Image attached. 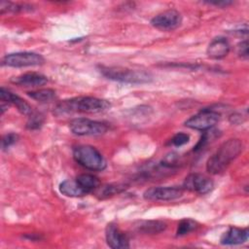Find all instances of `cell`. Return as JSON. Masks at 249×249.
I'll return each instance as SVG.
<instances>
[{
    "mask_svg": "<svg viewBox=\"0 0 249 249\" xmlns=\"http://www.w3.org/2000/svg\"><path fill=\"white\" fill-rule=\"evenodd\" d=\"M110 108L107 100L93 96H80L63 100L56 105L53 114L55 116H64L73 113L95 114L105 112Z\"/></svg>",
    "mask_w": 249,
    "mask_h": 249,
    "instance_id": "1",
    "label": "cell"
},
{
    "mask_svg": "<svg viewBox=\"0 0 249 249\" xmlns=\"http://www.w3.org/2000/svg\"><path fill=\"white\" fill-rule=\"evenodd\" d=\"M243 150L240 139L231 138L220 145L218 150L208 159L206 169L211 174H219L227 169L231 162L235 160Z\"/></svg>",
    "mask_w": 249,
    "mask_h": 249,
    "instance_id": "2",
    "label": "cell"
},
{
    "mask_svg": "<svg viewBox=\"0 0 249 249\" xmlns=\"http://www.w3.org/2000/svg\"><path fill=\"white\" fill-rule=\"evenodd\" d=\"M100 72L107 79L125 84L141 85L150 83L153 80V77L149 72H146L144 70L129 69L119 66H101Z\"/></svg>",
    "mask_w": 249,
    "mask_h": 249,
    "instance_id": "3",
    "label": "cell"
},
{
    "mask_svg": "<svg viewBox=\"0 0 249 249\" xmlns=\"http://www.w3.org/2000/svg\"><path fill=\"white\" fill-rule=\"evenodd\" d=\"M73 158L83 167L101 171L106 168V160L97 149L90 145H79L73 149Z\"/></svg>",
    "mask_w": 249,
    "mask_h": 249,
    "instance_id": "4",
    "label": "cell"
},
{
    "mask_svg": "<svg viewBox=\"0 0 249 249\" xmlns=\"http://www.w3.org/2000/svg\"><path fill=\"white\" fill-rule=\"evenodd\" d=\"M69 128L72 133L80 136L101 135L108 130V126L104 123L86 118L74 119L70 122Z\"/></svg>",
    "mask_w": 249,
    "mask_h": 249,
    "instance_id": "5",
    "label": "cell"
},
{
    "mask_svg": "<svg viewBox=\"0 0 249 249\" xmlns=\"http://www.w3.org/2000/svg\"><path fill=\"white\" fill-rule=\"evenodd\" d=\"M44 61V57L39 53L31 52H19L5 55L2 59V64L9 67L21 68L42 65Z\"/></svg>",
    "mask_w": 249,
    "mask_h": 249,
    "instance_id": "6",
    "label": "cell"
},
{
    "mask_svg": "<svg viewBox=\"0 0 249 249\" xmlns=\"http://www.w3.org/2000/svg\"><path fill=\"white\" fill-rule=\"evenodd\" d=\"M219 120L220 114L218 112L210 109H204L189 118L185 122V125L193 129L204 131L212 128L219 122Z\"/></svg>",
    "mask_w": 249,
    "mask_h": 249,
    "instance_id": "7",
    "label": "cell"
},
{
    "mask_svg": "<svg viewBox=\"0 0 249 249\" xmlns=\"http://www.w3.org/2000/svg\"><path fill=\"white\" fill-rule=\"evenodd\" d=\"M182 22L181 14L174 9L163 11L151 19V24L161 31H172L180 26Z\"/></svg>",
    "mask_w": 249,
    "mask_h": 249,
    "instance_id": "8",
    "label": "cell"
},
{
    "mask_svg": "<svg viewBox=\"0 0 249 249\" xmlns=\"http://www.w3.org/2000/svg\"><path fill=\"white\" fill-rule=\"evenodd\" d=\"M183 189L179 187H152L147 189L143 196L151 201H169L181 197Z\"/></svg>",
    "mask_w": 249,
    "mask_h": 249,
    "instance_id": "9",
    "label": "cell"
},
{
    "mask_svg": "<svg viewBox=\"0 0 249 249\" xmlns=\"http://www.w3.org/2000/svg\"><path fill=\"white\" fill-rule=\"evenodd\" d=\"M213 181L200 173H192L188 175L183 183V188L199 195H205L213 189Z\"/></svg>",
    "mask_w": 249,
    "mask_h": 249,
    "instance_id": "10",
    "label": "cell"
},
{
    "mask_svg": "<svg viewBox=\"0 0 249 249\" xmlns=\"http://www.w3.org/2000/svg\"><path fill=\"white\" fill-rule=\"evenodd\" d=\"M106 242L113 249H124L129 247V239L115 224H108L105 230Z\"/></svg>",
    "mask_w": 249,
    "mask_h": 249,
    "instance_id": "11",
    "label": "cell"
},
{
    "mask_svg": "<svg viewBox=\"0 0 249 249\" xmlns=\"http://www.w3.org/2000/svg\"><path fill=\"white\" fill-rule=\"evenodd\" d=\"M0 98L3 103L6 102L7 104H12L16 106L18 111L22 115L30 116L33 113L31 106L25 100H23L18 95L13 93L12 91L6 89L5 88H1L0 89Z\"/></svg>",
    "mask_w": 249,
    "mask_h": 249,
    "instance_id": "12",
    "label": "cell"
},
{
    "mask_svg": "<svg viewBox=\"0 0 249 249\" xmlns=\"http://www.w3.org/2000/svg\"><path fill=\"white\" fill-rule=\"evenodd\" d=\"M11 82L20 87L37 88L46 85L48 83V78L40 73L28 72L12 78Z\"/></svg>",
    "mask_w": 249,
    "mask_h": 249,
    "instance_id": "13",
    "label": "cell"
},
{
    "mask_svg": "<svg viewBox=\"0 0 249 249\" xmlns=\"http://www.w3.org/2000/svg\"><path fill=\"white\" fill-rule=\"evenodd\" d=\"M230 43L225 37H216L208 45L206 53L208 57L213 59H221L230 53Z\"/></svg>",
    "mask_w": 249,
    "mask_h": 249,
    "instance_id": "14",
    "label": "cell"
},
{
    "mask_svg": "<svg viewBox=\"0 0 249 249\" xmlns=\"http://www.w3.org/2000/svg\"><path fill=\"white\" fill-rule=\"evenodd\" d=\"M248 240V230L231 227L223 233L220 242L223 245H238Z\"/></svg>",
    "mask_w": 249,
    "mask_h": 249,
    "instance_id": "15",
    "label": "cell"
},
{
    "mask_svg": "<svg viewBox=\"0 0 249 249\" xmlns=\"http://www.w3.org/2000/svg\"><path fill=\"white\" fill-rule=\"evenodd\" d=\"M134 228L138 232L146 234H157L166 229V223L159 220H145L137 222L134 225Z\"/></svg>",
    "mask_w": 249,
    "mask_h": 249,
    "instance_id": "16",
    "label": "cell"
},
{
    "mask_svg": "<svg viewBox=\"0 0 249 249\" xmlns=\"http://www.w3.org/2000/svg\"><path fill=\"white\" fill-rule=\"evenodd\" d=\"M59 192L70 197H79L88 195L76 180H64L59 184Z\"/></svg>",
    "mask_w": 249,
    "mask_h": 249,
    "instance_id": "17",
    "label": "cell"
},
{
    "mask_svg": "<svg viewBox=\"0 0 249 249\" xmlns=\"http://www.w3.org/2000/svg\"><path fill=\"white\" fill-rule=\"evenodd\" d=\"M126 188H127L126 185L120 184V183L106 184L103 186H99L94 192L99 198H107L124 192Z\"/></svg>",
    "mask_w": 249,
    "mask_h": 249,
    "instance_id": "18",
    "label": "cell"
},
{
    "mask_svg": "<svg viewBox=\"0 0 249 249\" xmlns=\"http://www.w3.org/2000/svg\"><path fill=\"white\" fill-rule=\"evenodd\" d=\"M76 181L87 194L95 191L100 186V181L98 180V178L88 173L80 174L79 176H77Z\"/></svg>",
    "mask_w": 249,
    "mask_h": 249,
    "instance_id": "19",
    "label": "cell"
},
{
    "mask_svg": "<svg viewBox=\"0 0 249 249\" xmlns=\"http://www.w3.org/2000/svg\"><path fill=\"white\" fill-rule=\"evenodd\" d=\"M28 96L39 102H51L55 98V91L52 89H41L27 92Z\"/></svg>",
    "mask_w": 249,
    "mask_h": 249,
    "instance_id": "20",
    "label": "cell"
},
{
    "mask_svg": "<svg viewBox=\"0 0 249 249\" xmlns=\"http://www.w3.org/2000/svg\"><path fill=\"white\" fill-rule=\"evenodd\" d=\"M219 135H220V131L217 130V129H214L213 127L209 128L207 130H204L200 139L198 140V142L195 146L194 151H198V150L203 149L206 145H208L210 142H212L217 137H219Z\"/></svg>",
    "mask_w": 249,
    "mask_h": 249,
    "instance_id": "21",
    "label": "cell"
},
{
    "mask_svg": "<svg viewBox=\"0 0 249 249\" xmlns=\"http://www.w3.org/2000/svg\"><path fill=\"white\" fill-rule=\"evenodd\" d=\"M30 6L26 4H18V3H13V2H7V1H2L0 3V10L1 14H4L5 12H12V13H17V12H22L25 10H30Z\"/></svg>",
    "mask_w": 249,
    "mask_h": 249,
    "instance_id": "22",
    "label": "cell"
},
{
    "mask_svg": "<svg viewBox=\"0 0 249 249\" xmlns=\"http://www.w3.org/2000/svg\"><path fill=\"white\" fill-rule=\"evenodd\" d=\"M196 228V223L192 219H184L181 220L178 224L176 235L177 236H183L185 234H188L189 232L193 231Z\"/></svg>",
    "mask_w": 249,
    "mask_h": 249,
    "instance_id": "23",
    "label": "cell"
},
{
    "mask_svg": "<svg viewBox=\"0 0 249 249\" xmlns=\"http://www.w3.org/2000/svg\"><path fill=\"white\" fill-rule=\"evenodd\" d=\"M44 123V116L40 113H32L27 121L26 126L29 129H38Z\"/></svg>",
    "mask_w": 249,
    "mask_h": 249,
    "instance_id": "24",
    "label": "cell"
},
{
    "mask_svg": "<svg viewBox=\"0 0 249 249\" xmlns=\"http://www.w3.org/2000/svg\"><path fill=\"white\" fill-rule=\"evenodd\" d=\"M189 140H190L189 134L184 133V132H178L172 137L171 143H172V145H174L176 147H180V146L187 144L189 142Z\"/></svg>",
    "mask_w": 249,
    "mask_h": 249,
    "instance_id": "25",
    "label": "cell"
},
{
    "mask_svg": "<svg viewBox=\"0 0 249 249\" xmlns=\"http://www.w3.org/2000/svg\"><path fill=\"white\" fill-rule=\"evenodd\" d=\"M18 134L16 133H7L3 136L2 141H1V147L3 150L11 147L12 145H14L17 141H18Z\"/></svg>",
    "mask_w": 249,
    "mask_h": 249,
    "instance_id": "26",
    "label": "cell"
},
{
    "mask_svg": "<svg viewBox=\"0 0 249 249\" xmlns=\"http://www.w3.org/2000/svg\"><path fill=\"white\" fill-rule=\"evenodd\" d=\"M237 53L242 58H248V43L246 40L240 42L237 45Z\"/></svg>",
    "mask_w": 249,
    "mask_h": 249,
    "instance_id": "27",
    "label": "cell"
},
{
    "mask_svg": "<svg viewBox=\"0 0 249 249\" xmlns=\"http://www.w3.org/2000/svg\"><path fill=\"white\" fill-rule=\"evenodd\" d=\"M209 4L216 5L219 7H228L229 5L232 4V2H231V1H211V2H209Z\"/></svg>",
    "mask_w": 249,
    "mask_h": 249,
    "instance_id": "28",
    "label": "cell"
}]
</instances>
